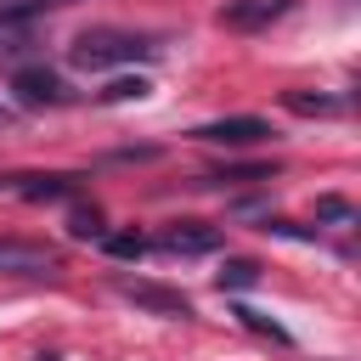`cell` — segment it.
Masks as SVG:
<instances>
[{"instance_id": "12", "label": "cell", "mask_w": 361, "mask_h": 361, "mask_svg": "<svg viewBox=\"0 0 361 361\" xmlns=\"http://www.w3.org/2000/svg\"><path fill=\"white\" fill-rule=\"evenodd\" d=\"M102 248H107L113 259H141V254H147V237H141V231H113V237H102Z\"/></svg>"}, {"instance_id": "13", "label": "cell", "mask_w": 361, "mask_h": 361, "mask_svg": "<svg viewBox=\"0 0 361 361\" xmlns=\"http://www.w3.org/2000/svg\"><path fill=\"white\" fill-rule=\"evenodd\" d=\"M276 169L271 164H237V169H220V175H209L214 186H243V180H271Z\"/></svg>"}, {"instance_id": "18", "label": "cell", "mask_w": 361, "mask_h": 361, "mask_svg": "<svg viewBox=\"0 0 361 361\" xmlns=\"http://www.w3.org/2000/svg\"><path fill=\"white\" fill-rule=\"evenodd\" d=\"M51 6H73V0H51Z\"/></svg>"}, {"instance_id": "2", "label": "cell", "mask_w": 361, "mask_h": 361, "mask_svg": "<svg viewBox=\"0 0 361 361\" xmlns=\"http://www.w3.org/2000/svg\"><path fill=\"white\" fill-rule=\"evenodd\" d=\"M192 135H197V141H209V147H254V141H271V124H265V118H254V113H237V118L197 124Z\"/></svg>"}, {"instance_id": "17", "label": "cell", "mask_w": 361, "mask_h": 361, "mask_svg": "<svg viewBox=\"0 0 361 361\" xmlns=\"http://www.w3.org/2000/svg\"><path fill=\"white\" fill-rule=\"evenodd\" d=\"M39 361H62V355H39Z\"/></svg>"}, {"instance_id": "16", "label": "cell", "mask_w": 361, "mask_h": 361, "mask_svg": "<svg viewBox=\"0 0 361 361\" xmlns=\"http://www.w3.org/2000/svg\"><path fill=\"white\" fill-rule=\"evenodd\" d=\"M316 220H338V226H350V220H355V209H350L344 197H322V203H316Z\"/></svg>"}, {"instance_id": "6", "label": "cell", "mask_w": 361, "mask_h": 361, "mask_svg": "<svg viewBox=\"0 0 361 361\" xmlns=\"http://www.w3.org/2000/svg\"><path fill=\"white\" fill-rule=\"evenodd\" d=\"M118 293L141 310H158V316H192V299L180 288H158V282H118Z\"/></svg>"}, {"instance_id": "19", "label": "cell", "mask_w": 361, "mask_h": 361, "mask_svg": "<svg viewBox=\"0 0 361 361\" xmlns=\"http://www.w3.org/2000/svg\"><path fill=\"white\" fill-rule=\"evenodd\" d=\"M0 124H6V113H0Z\"/></svg>"}, {"instance_id": "11", "label": "cell", "mask_w": 361, "mask_h": 361, "mask_svg": "<svg viewBox=\"0 0 361 361\" xmlns=\"http://www.w3.org/2000/svg\"><path fill=\"white\" fill-rule=\"evenodd\" d=\"M237 322H243L248 333H259V338H271V344H293L282 322H271V316H259V310H248V305H237Z\"/></svg>"}, {"instance_id": "10", "label": "cell", "mask_w": 361, "mask_h": 361, "mask_svg": "<svg viewBox=\"0 0 361 361\" xmlns=\"http://www.w3.org/2000/svg\"><path fill=\"white\" fill-rule=\"evenodd\" d=\"M214 282H220V293H243V288H259V259H226Z\"/></svg>"}, {"instance_id": "5", "label": "cell", "mask_w": 361, "mask_h": 361, "mask_svg": "<svg viewBox=\"0 0 361 361\" xmlns=\"http://www.w3.org/2000/svg\"><path fill=\"white\" fill-rule=\"evenodd\" d=\"M0 271H11V276H51V271H56V248L0 237Z\"/></svg>"}, {"instance_id": "3", "label": "cell", "mask_w": 361, "mask_h": 361, "mask_svg": "<svg viewBox=\"0 0 361 361\" xmlns=\"http://www.w3.org/2000/svg\"><path fill=\"white\" fill-rule=\"evenodd\" d=\"M11 96L23 107H62L68 102V85L51 73V68H17L11 73Z\"/></svg>"}, {"instance_id": "15", "label": "cell", "mask_w": 361, "mask_h": 361, "mask_svg": "<svg viewBox=\"0 0 361 361\" xmlns=\"http://www.w3.org/2000/svg\"><path fill=\"white\" fill-rule=\"evenodd\" d=\"M68 231H73L79 243H90V237H102V214H96V209H73V220H68Z\"/></svg>"}, {"instance_id": "4", "label": "cell", "mask_w": 361, "mask_h": 361, "mask_svg": "<svg viewBox=\"0 0 361 361\" xmlns=\"http://www.w3.org/2000/svg\"><path fill=\"white\" fill-rule=\"evenodd\" d=\"M299 0H226L220 6V23L226 28H243V34H259V28H271L276 17H288Z\"/></svg>"}, {"instance_id": "14", "label": "cell", "mask_w": 361, "mask_h": 361, "mask_svg": "<svg viewBox=\"0 0 361 361\" xmlns=\"http://www.w3.org/2000/svg\"><path fill=\"white\" fill-rule=\"evenodd\" d=\"M147 90H152V85H147V79L135 73V79H113V85L102 90V102H141Z\"/></svg>"}, {"instance_id": "9", "label": "cell", "mask_w": 361, "mask_h": 361, "mask_svg": "<svg viewBox=\"0 0 361 361\" xmlns=\"http://www.w3.org/2000/svg\"><path fill=\"white\" fill-rule=\"evenodd\" d=\"M282 102H288V113H299V118H333V113H344V96H310V90H288Z\"/></svg>"}, {"instance_id": "8", "label": "cell", "mask_w": 361, "mask_h": 361, "mask_svg": "<svg viewBox=\"0 0 361 361\" xmlns=\"http://www.w3.org/2000/svg\"><path fill=\"white\" fill-rule=\"evenodd\" d=\"M11 186H17L28 203H51V197H73L79 180H73V175H17Z\"/></svg>"}, {"instance_id": "1", "label": "cell", "mask_w": 361, "mask_h": 361, "mask_svg": "<svg viewBox=\"0 0 361 361\" xmlns=\"http://www.w3.org/2000/svg\"><path fill=\"white\" fill-rule=\"evenodd\" d=\"M158 45L147 34H130V28H85L73 45H68V62L85 68V73H102V68H118V62H141L152 56Z\"/></svg>"}, {"instance_id": "7", "label": "cell", "mask_w": 361, "mask_h": 361, "mask_svg": "<svg viewBox=\"0 0 361 361\" xmlns=\"http://www.w3.org/2000/svg\"><path fill=\"white\" fill-rule=\"evenodd\" d=\"M164 248L169 254H214L220 248V226H203V220H180L164 231Z\"/></svg>"}]
</instances>
